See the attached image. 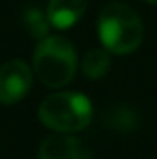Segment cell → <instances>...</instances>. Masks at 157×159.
<instances>
[{
    "label": "cell",
    "mask_w": 157,
    "mask_h": 159,
    "mask_svg": "<svg viewBox=\"0 0 157 159\" xmlns=\"http://www.w3.org/2000/svg\"><path fill=\"white\" fill-rule=\"evenodd\" d=\"M109 67H111V57L105 50H100V48L89 50L83 57V63H81L83 74L91 80L104 78L107 74Z\"/></svg>",
    "instance_id": "7"
},
{
    "label": "cell",
    "mask_w": 157,
    "mask_h": 159,
    "mask_svg": "<svg viewBox=\"0 0 157 159\" xmlns=\"http://www.w3.org/2000/svg\"><path fill=\"white\" fill-rule=\"evenodd\" d=\"M87 2L89 0H50L46 7L50 24L57 30L72 28L85 13Z\"/></svg>",
    "instance_id": "6"
},
{
    "label": "cell",
    "mask_w": 157,
    "mask_h": 159,
    "mask_svg": "<svg viewBox=\"0 0 157 159\" xmlns=\"http://www.w3.org/2000/svg\"><path fill=\"white\" fill-rule=\"evenodd\" d=\"M24 24H26L30 35L35 39H44L48 35V26H50L48 15H44L37 7H28L24 11Z\"/></svg>",
    "instance_id": "8"
},
{
    "label": "cell",
    "mask_w": 157,
    "mask_h": 159,
    "mask_svg": "<svg viewBox=\"0 0 157 159\" xmlns=\"http://www.w3.org/2000/svg\"><path fill=\"white\" fill-rule=\"evenodd\" d=\"M144 2H148V4H157V0H144Z\"/></svg>",
    "instance_id": "10"
},
{
    "label": "cell",
    "mask_w": 157,
    "mask_h": 159,
    "mask_svg": "<svg viewBox=\"0 0 157 159\" xmlns=\"http://www.w3.org/2000/svg\"><path fill=\"white\" fill-rule=\"evenodd\" d=\"M39 159H92V156L83 141L69 133H59L43 141Z\"/></svg>",
    "instance_id": "5"
},
{
    "label": "cell",
    "mask_w": 157,
    "mask_h": 159,
    "mask_svg": "<svg viewBox=\"0 0 157 159\" xmlns=\"http://www.w3.org/2000/svg\"><path fill=\"white\" fill-rule=\"evenodd\" d=\"M32 87V70L22 59L6 61L0 67V104L13 106L20 102Z\"/></svg>",
    "instance_id": "4"
},
{
    "label": "cell",
    "mask_w": 157,
    "mask_h": 159,
    "mask_svg": "<svg viewBox=\"0 0 157 159\" xmlns=\"http://www.w3.org/2000/svg\"><path fill=\"white\" fill-rule=\"evenodd\" d=\"M98 35L111 54H131L144 37V28L139 15L126 4L111 2L98 17Z\"/></svg>",
    "instance_id": "1"
},
{
    "label": "cell",
    "mask_w": 157,
    "mask_h": 159,
    "mask_svg": "<svg viewBox=\"0 0 157 159\" xmlns=\"http://www.w3.org/2000/svg\"><path fill=\"white\" fill-rule=\"evenodd\" d=\"M76 50L61 35L39 41L34 52V72L50 89L65 87L76 74Z\"/></svg>",
    "instance_id": "2"
},
{
    "label": "cell",
    "mask_w": 157,
    "mask_h": 159,
    "mask_svg": "<svg viewBox=\"0 0 157 159\" xmlns=\"http://www.w3.org/2000/svg\"><path fill=\"white\" fill-rule=\"evenodd\" d=\"M92 119L91 100L72 91L54 93L43 100L39 107V120L50 129L59 133H72L89 126Z\"/></svg>",
    "instance_id": "3"
},
{
    "label": "cell",
    "mask_w": 157,
    "mask_h": 159,
    "mask_svg": "<svg viewBox=\"0 0 157 159\" xmlns=\"http://www.w3.org/2000/svg\"><path fill=\"white\" fill-rule=\"evenodd\" d=\"M137 122H139L137 113H135L131 107H126V106L117 107V109H115L113 113H109V117H107V124H109L113 129L122 131V133L131 131L133 128H137Z\"/></svg>",
    "instance_id": "9"
}]
</instances>
